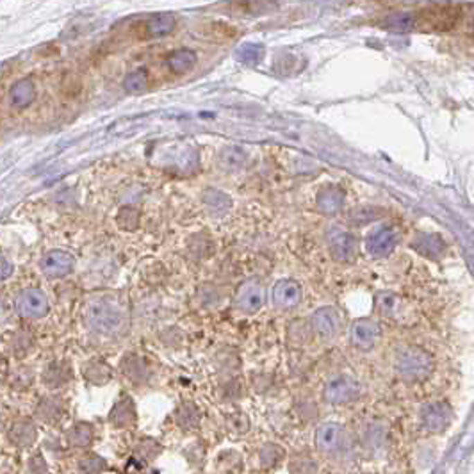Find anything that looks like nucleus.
<instances>
[{"label":"nucleus","instance_id":"473e14b6","mask_svg":"<svg viewBox=\"0 0 474 474\" xmlns=\"http://www.w3.org/2000/svg\"><path fill=\"white\" fill-rule=\"evenodd\" d=\"M378 216H382V211H380V209H373V207L355 209V211L349 212V223L366 225V223H371L373 220H376Z\"/></svg>","mask_w":474,"mask_h":474},{"label":"nucleus","instance_id":"ddd939ff","mask_svg":"<svg viewBox=\"0 0 474 474\" xmlns=\"http://www.w3.org/2000/svg\"><path fill=\"white\" fill-rule=\"evenodd\" d=\"M109 423L114 428H130L137 423L136 403L130 396H121L109 412Z\"/></svg>","mask_w":474,"mask_h":474},{"label":"nucleus","instance_id":"9d476101","mask_svg":"<svg viewBox=\"0 0 474 474\" xmlns=\"http://www.w3.org/2000/svg\"><path fill=\"white\" fill-rule=\"evenodd\" d=\"M273 304L282 310H291L301 301V287L295 280H280L274 283L271 292Z\"/></svg>","mask_w":474,"mask_h":474},{"label":"nucleus","instance_id":"aec40b11","mask_svg":"<svg viewBox=\"0 0 474 474\" xmlns=\"http://www.w3.org/2000/svg\"><path fill=\"white\" fill-rule=\"evenodd\" d=\"M175 29V18L168 12L154 15L143 24V37H162Z\"/></svg>","mask_w":474,"mask_h":474},{"label":"nucleus","instance_id":"b1692460","mask_svg":"<svg viewBox=\"0 0 474 474\" xmlns=\"http://www.w3.org/2000/svg\"><path fill=\"white\" fill-rule=\"evenodd\" d=\"M317 209L324 214H335L342 209L344 205V193L337 187H326L323 191L317 195Z\"/></svg>","mask_w":474,"mask_h":474},{"label":"nucleus","instance_id":"5701e85b","mask_svg":"<svg viewBox=\"0 0 474 474\" xmlns=\"http://www.w3.org/2000/svg\"><path fill=\"white\" fill-rule=\"evenodd\" d=\"M121 373L125 374V378H129L132 383H143L148 376V367H146L145 360L137 355L129 353L125 355L121 360Z\"/></svg>","mask_w":474,"mask_h":474},{"label":"nucleus","instance_id":"c756f323","mask_svg":"<svg viewBox=\"0 0 474 474\" xmlns=\"http://www.w3.org/2000/svg\"><path fill=\"white\" fill-rule=\"evenodd\" d=\"M148 86V73L145 70H136L132 73H129L123 80L125 91L137 95V93H143Z\"/></svg>","mask_w":474,"mask_h":474},{"label":"nucleus","instance_id":"1a4fd4ad","mask_svg":"<svg viewBox=\"0 0 474 474\" xmlns=\"http://www.w3.org/2000/svg\"><path fill=\"white\" fill-rule=\"evenodd\" d=\"M382 335L380 324L373 319H360L351 326V342L357 349H371Z\"/></svg>","mask_w":474,"mask_h":474},{"label":"nucleus","instance_id":"423d86ee","mask_svg":"<svg viewBox=\"0 0 474 474\" xmlns=\"http://www.w3.org/2000/svg\"><path fill=\"white\" fill-rule=\"evenodd\" d=\"M43 274L49 279H62L73 271L75 257L64 249H52L40 262Z\"/></svg>","mask_w":474,"mask_h":474},{"label":"nucleus","instance_id":"e433bc0d","mask_svg":"<svg viewBox=\"0 0 474 474\" xmlns=\"http://www.w3.org/2000/svg\"><path fill=\"white\" fill-rule=\"evenodd\" d=\"M29 471L30 473H46L49 467L45 464V458H43L42 453H36L29 462Z\"/></svg>","mask_w":474,"mask_h":474},{"label":"nucleus","instance_id":"f8f14e48","mask_svg":"<svg viewBox=\"0 0 474 474\" xmlns=\"http://www.w3.org/2000/svg\"><path fill=\"white\" fill-rule=\"evenodd\" d=\"M398 243V234L392 230L391 227H380L378 230H374L369 234L366 241V248L373 257H385L396 248Z\"/></svg>","mask_w":474,"mask_h":474},{"label":"nucleus","instance_id":"c9c22d12","mask_svg":"<svg viewBox=\"0 0 474 474\" xmlns=\"http://www.w3.org/2000/svg\"><path fill=\"white\" fill-rule=\"evenodd\" d=\"M376 301H378V310L382 312L383 316H394L396 308H398V299H396L394 295L382 292V295H378Z\"/></svg>","mask_w":474,"mask_h":474},{"label":"nucleus","instance_id":"72a5a7b5","mask_svg":"<svg viewBox=\"0 0 474 474\" xmlns=\"http://www.w3.org/2000/svg\"><path fill=\"white\" fill-rule=\"evenodd\" d=\"M30 348H33V337H30L29 332H18L17 335L12 337L11 349L17 357L27 355L30 351Z\"/></svg>","mask_w":474,"mask_h":474},{"label":"nucleus","instance_id":"dca6fc26","mask_svg":"<svg viewBox=\"0 0 474 474\" xmlns=\"http://www.w3.org/2000/svg\"><path fill=\"white\" fill-rule=\"evenodd\" d=\"M37 439L36 426L29 419H18L9 428V441L17 448H30Z\"/></svg>","mask_w":474,"mask_h":474},{"label":"nucleus","instance_id":"bb28decb","mask_svg":"<svg viewBox=\"0 0 474 474\" xmlns=\"http://www.w3.org/2000/svg\"><path fill=\"white\" fill-rule=\"evenodd\" d=\"M175 421L182 430H195L200 424V410L195 403H182L175 410Z\"/></svg>","mask_w":474,"mask_h":474},{"label":"nucleus","instance_id":"2eb2a0df","mask_svg":"<svg viewBox=\"0 0 474 474\" xmlns=\"http://www.w3.org/2000/svg\"><path fill=\"white\" fill-rule=\"evenodd\" d=\"M64 414H67L64 401L61 398H55V396H46L36 407L37 419L45 424H50V426H55V424L61 423Z\"/></svg>","mask_w":474,"mask_h":474},{"label":"nucleus","instance_id":"f257e3e1","mask_svg":"<svg viewBox=\"0 0 474 474\" xmlns=\"http://www.w3.org/2000/svg\"><path fill=\"white\" fill-rule=\"evenodd\" d=\"M86 324L100 335H118L127 326V314L123 307L111 298H96L89 301L84 312Z\"/></svg>","mask_w":474,"mask_h":474},{"label":"nucleus","instance_id":"58836bf2","mask_svg":"<svg viewBox=\"0 0 474 474\" xmlns=\"http://www.w3.org/2000/svg\"><path fill=\"white\" fill-rule=\"evenodd\" d=\"M239 55L243 58V61L246 62H255L261 55V49L258 46H245V49L239 52Z\"/></svg>","mask_w":474,"mask_h":474},{"label":"nucleus","instance_id":"f704fd0d","mask_svg":"<svg viewBox=\"0 0 474 474\" xmlns=\"http://www.w3.org/2000/svg\"><path fill=\"white\" fill-rule=\"evenodd\" d=\"M261 464L264 467H273V466H276L280 460H282V457H283V451L282 449L279 448V446H274V444H267V446H264V448L261 449Z\"/></svg>","mask_w":474,"mask_h":474},{"label":"nucleus","instance_id":"39448f33","mask_svg":"<svg viewBox=\"0 0 474 474\" xmlns=\"http://www.w3.org/2000/svg\"><path fill=\"white\" fill-rule=\"evenodd\" d=\"M330 254L337 262H353L358 252V243L355 236L342 229H332L328 232Z\"/></svg>","mask_w":474,"mask_h":474},{"label":"nucleus","instance_id":"ea45409f","mask_svg":"<svg viewBox=\"0 0 474 474\" xmlns=\"http://www.w3.org/2000/svg\"><path fill=\"white\" fill-rule=\"evenodd\" d=\"M9 314H11V307H9V304L6 301V299L0 298V323H4V321L9 319Z\"/></svg>","mask_w":474,"mask_h":474},{"label":"nucleus","instance_id":"c85d7f7f","mask_svg":"<svg viewBox=\"0 0 474 474\" xmlns=\"http://www.w3.org/2000/svg\"><path fill=\"white\" fill-rule=\"evenodd\" d=\"M202 200H204V204L214 212H223L232 205L230 196L225 195V193L220 191V189H207V191L202 195Z\"/></svg>","mask_w":474,"mask_h":474},{"label":"nucleus","instance_id":"6e6552de","mask_svg":"<svg viewBox=\"0 0 474 474\" xmlns=\"http://www.w3.org/2000/svg\"><path fill=\"white\" fill-rule=\"evenodd\" d=\"M421 423L430 433H441L451 423V410L444 403H426L421 408Z\"/></svg>","mask_w":474,"mask_h":474},{"label":"nucleus","instance_id":"7c9ffc66","mask_svg":"<svg viewBox=\"0 0 474 474\" xmlns=\"http://www.w3.org/2000/svg\"><path fill=\"white\" fill-rule=\"evenodd\" d=\"M161 451V444H159L157 441H154V439H143V441L136 446V457L141 458L143 462H152L154 458L159 457Z\"/></svg>","mask_w":474,"mask_h":474},{"label":"nucleus","instance_id":"20e7f679","mask_svg":"<svg viewBox=\"0 0 474 474\" xmlns=\"http://www.w3.org/2000/svg\"><path fill=\"white\" fill-rule=\"evenodd\" d=\"M15 308L25 319H37L49 314V299L40 289H25L15 299Z\"/></svg>","mask_w":474,"mask_h":474},{"label":"nucleus","instance_id":"2f4dec72","mask_svg":"<svg viewBox=\"0 0 474 474\" xmlns=\"http://www.w3.org/2000/svg\"><path fill=\"white\" fill-rule=\"evenodd\" d=\"M107 469V464H105V460L102 457H98V455H86V457H82L79 460V471L80 473H102V471Z\"/></svg>","mask_w":474,"mask_h":474},{"label":"nucleus","instance_id":"4468645a","mask_svg":"<svg viewBox=\"0 0 474 474\" xmlns=\"http://www.w3.org/2000/svg\"><path fill=\"white\" fill-rule=\"evenodd\" d=\"M346 442V433L342 426L332 423L323 424L316 432V446L321 451H339Z\"/></svg>","mask_w":474,"mask_h":474},{"label":"nucleus","instance_id":"393cba45","mask_svg":"<svg viewBox=\"0 0 474 474\" xmlns=\"http://www.w3.org/2000/svg\"><path fill=\"white\" fill-rule=\"evenodd\" d=\"M246 159H248V155H246L245 150H243L241 146L234 145L225 146L220 152V155H218V162H220V166L223 168L225 171L239 170V168L245 166Z\"/></svg>","mask_w":474,"mask_h":474},{"label":"nucleus","instance_id":"cd10ccee","mask_svg":"<svg viewBox=\"0 0 474 474\" xmlns=\"http://www.w3.org/2000/svg\"><path fill=\"white\" fill-rule=\"evenodd\" d=\"M116 223L125 232H134V230L139 229V223H141V211L137 207L125 205V207L118 211Z\"/></svg>","mask_w":474,"mask_h":474},{"label":"nucleus","instance_id":"f03ea898","mask_svg":"<svg viewBox=\"0 0 474 474\" xmlns=\"http://www.w3.org/2000/svg\"><path fill=\"white\" fill-rule=\"evenodd\" d=\"M396 369L410 382H419V380L428 378L433 371V358L428 351L421 348H405L401 349L396 357Z\"/></svg>","mask_w":474,"mask_h":474},{"label":"nucleus","instance_id":"412c9836","mask_svg":"<svg viewBox=\"0 0 474 474\" xmlns=\"http://www.w3.org/2000/svg\"><path fill=\"white\" fill-rule=\"evenodd\" d=\"M95 430L89 423H75L67 432V442L73 449H86L93 444Z\"/></svg>","mask_w":474,"mask_h":474},{"label":"nucleus","instance_id":"a211bd4d","mask_svg":"<svg viewBox=\"0 0 474 474\" xmlns=\"http://www.w3.org/2000/svg\"><path fill=\"white\" fill-rule=\"evenodd\" d=\"M43 382L50 389H59V387L67 385L68 382H71V376H73V371L68 362H52L43 371Z\"/></svg>","mask_w":474,"mask_h":474},{"label":"nucleus","instance_id":"4be33fe9","mask_svg":"<svg viewBox=\"0 0 474 474\" xmlns=\"http://www.w3.org/2000/svg\"><path fill=\"white\" fill-rule=\"evenodd\" d=\"M196 61H198V58H196V54L191 49H179L171 52L170 58H168V68H170L171 73L182 75L191 71L195 68Z\"/></svg>","mask_w":474,"mask_h":474},{"label":"nucleus","instance_id":"f3484780","mask_svg":"<svg viewBox=\"0 0 474 474\" xmlns=\"http://www.w3.org/2000/svg\"><path fill=\"white\" fill-rule=\"evenodd\" d=\"M82 376L91 385H105L112 380V367L104 358H91L82 366Z\"/></svg>","mask_w":474,"mask_h":474},{"label":"nucleus","instance_id":"a878e982","mask_svg":"<svg viewBox=\"0 0 474 474\" xmlns=\"http://www.w3.org/2000/svg\"><path fill=\"white\" fill-rule=\"evenodd\" d=\"M414 248H416L419 254L426 255V257L437 258L442 252H444V241H442L437 234H423V236H419L416 239Z\"/></svg>","mask_w":474,"mask_h":474},{"label":"nucleus","instance_id":"0eeeda50","mask_svg":"<svg viewBox=\"0 0 474 474\" xmlns=\"http://www.w3.org/2000/svg\"><path fill=\"white\" fill-rule=\"evenodd\" d=\"M234 305L246 314H255L264 305V287L255 280H248L237 289Z\"/></svg>","mask_w":474,"mask_h":474},{"label":"nucleus","instance_id":"a19ab883","mask_svg":"<svg viewBox=\"0 0 474 474\" xmlns=\"http://www.w3.org/2000/svg\"><path fill=\"white\" fill-rule=\"evenodd\" d=\"M6 374V362H4V358L0 357V376H4Z\"/></svg>","mask_w":474,"mask_h":474},{"label":"nucleus","instance_id":"4c0bfd02","mask_svg":"<svg viewBox=\"0 0 474 474\" xmlns=\"http://www.w3.org/2000/svg\"><path fill=\"white\" fill-rule=\"evenodd\" d=\"M12 271H15V266H12V262L9 261V258H6L4 255H0V282H4V280H8L9 276L12 274Z\"/></svg>","mask_w":474,"mask_h":474},{"label":"nucleus","instance_id":"6ab92c4d","mask_svg":"<svg viewBox=\"0 0 474 474\" xmlns=\"http://www.w3.org/2000/svg\"><path fill=\"white\" fill-rule=\"evenodd\" d=\"M9 100H11L12 107H17V109L29 107L34 100H36V86H34L33 80L30 79L18 80V82L11 87Z\"/></svg>","mask_w":474,"mask_h":474},{"label":"nucleus","instance_id":"7ed1b4c3","mask_svg":"<svg viewBox=\"0 0 474 474\" xmlns=\"http://www.w3.org/2000/svg\"><path fill=\"white\" fill-rule=\"evenodd\" d=\"M360 394V383L348 374H339L324 387V399L330 405L348 403Z\"/></svg>","mask_w":474,"mask_h":474},{"label":"nucleus","instance_id":"9b49d317","mask_svg":"<svg viewBox=\"0 0 474 474\" xmlns=\"http://www.w3.org/2000/svg\"><path fill=\"white\" fill-rule=\"evenodd\" d=\"M312 328L323 339H332L339 333L341 328V317L337 314L335 308L323 307L312 314Z\"/></svg>","mask_w":474,"mask_h":474}]
</instances>
